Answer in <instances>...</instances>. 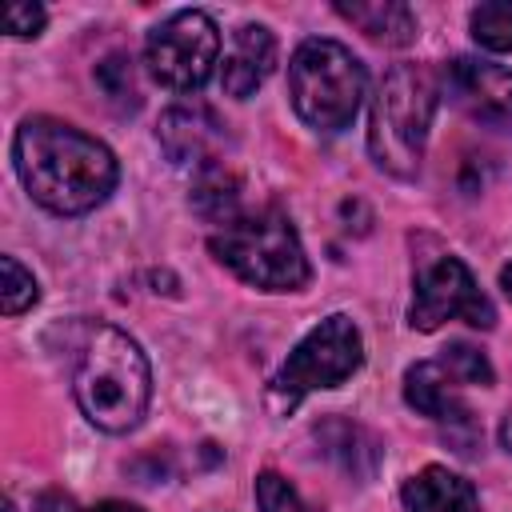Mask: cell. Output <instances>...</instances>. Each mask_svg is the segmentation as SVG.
<instances>
[{"label": "cell", "instance_id": "1", "mask_svg": "<svg viewBox=\"0 0 512 512\" xmlns=\"http://www.w3.org/2000/svg\"><path fill=\"white\" fill-rule=\"evenodd\" d=\"M12 164L24 192L56 216L92 212L120 180L112 148L56 116H28L16 128Z\"/></svg>", "mask_w": 512, "mask_h": 512}, {"label": "cell", "instance_id": "2", "mask_svg": "<svg viewBox=\"0 0 512 512\" xmlns=\"http://www.w3.org/2000/svg\"><path fill=\"white\" fill-rule=\"evenodd\" d=\"M72 392L80 412L100 432H132L152 400V368L144 348L112 324L88 328L76 356Z\"/></svg>", "mask_w": 512, "mask_h": 512}, {"label": "cell", "instance_id": "3", "mask_svg": "<svg viewBox=\"0 0 512 512\" xmlns=\"http://www.w3.org/2000/svg\"><path fill=\"white\" fill-rule=\"evenodd\" d=\"M440 96H444L440 76L428 64H396L380 80L368 116V152L376 168L400 180H412L420 172Z\"/></svg>", "mask_w": 512, "mask_h": 512}, {"label": "cell", "instance_id": "4", "mask_svg": "<svg viewBox=\"0 0 512 512\" xmlns=\"http://www.w3.org/2000/svg\"><path fill=\"white\" fill-rule=\"evenodd\" d=\"M208 248L224 268L260 292H296L312 276L292 220L276 208L240 212L212 232Z\"/></svg>", "mask_w": 512, "mask_h": 512}, {"label": "cell", "instance_id": "5", "mask_svg": "<svg viewBox=\"0 0 512 512\" xmlns=\"http://www.w3.org/2000/svg\"><path fill=\"white\" fill-rule=\"evenodd\" d=\"M368 88L364 64L328 36L304 40L288 60V96L296 116L316 132H340L356 120Z\"/></svg>", "mask_w": 512, "mask_h": 512}, {"label": "cell", "instance_id": "6", "mask_svg": "<svg viewBox=\"0 0 512 512\" xmlns=\"http://www.w3.org/2000/svg\"><path fill=\"white\" fill-rule=\"evenodd\" d=\"M360 364H364V340H360V328L352 324V316H344V312L324 316L288 352L284 368L272 380V400H276V408L292 412L308 392L344 384Z\"/></svg>", "mask_w": 512, "mask_h": 512}, {"label": "cell", "instance_id": "7", "mask_svg": "<svg viewBox=\"0 0 512 512\" xmlns=\"http://www.w3.org/2000/svg\"><path fill=\"white\" fill-rule=\"evenodd\" d=\"M144 64L156 84L172 92H196L220 64V28L200 8H180L148 32Z\"/></svg>", "mask_w": 512, "mask_h": 512}, {"label": "cell", "instance_id": "8", "mask_svg": "<svg viewBox=\"0 0 512 512\" xmlns=\"http://www.w3.org/2000/svg\"><path fill=\"white\" fill-rule=\"evenodd\" d=\"M444 320H468L472 328H492V300L480 292L476 276L460 256H440L416 276V292L408 304V324L416 332H436Z\"/></svg>", "mask_w": 512, "mask_h": 512}, {"label": "cell", "instance_id": "9", "mask_svg": "<svg viewBox=\"0 0 512 512\" xmlns=\"http://www.w3.org/2000/svg\"><path fill=\"white\" fill-rule=\"evenodd\" d=\"M440 88L476 124L512 132V68L480 56H456L444 68Z\"/></svg>", "mask_w": 512, "mask_h": 512}, {"label": "cell", "instance_id": "10", "mask_svg": "<svg viewBox=\"0 0 512 512\" xmlns=\"http://www.w3.org/2000/svg\"><path fill=\"white\" fill-rule=\"evenodd\" d=\"M156 140H160L164 156L176 168H192V172L216 168L220 164V152L228 144L220 116L212 108H204V104H172L160 116Z\"/></svg>", "mask_w": 512, "mask_h": 512}, {"label": "cell", "instance_id": "11", "mask_svg": "<svg viewBox=\"0 0 512 512\" xmlns=\"http://www.w3.org/2000/svg\"><path fill=\"white\" fill-rule=\"evenodd\" d=\"M276 64V36L264 24H240L228 36L224 60H220V88L236 100H248Z\"/></svg>", "mask_w": 512, "mask_h": 512}, {"label": "cell", "instance_id": "12", "mask_svg": "<svg viewBox=\"0 0 512 512\" xmlns=\"http://www.w3.org/2000/svg\"><path fill=\"white\" fill-rule=\"evenodd\" d=\"M456 388H460V380L440 360H420V364H412L404 372V400H408V408H416L420 416L440 420L448 428L452 424H472Z\"/></svg>", "mask_w": 512, "mask_h": 512}, {"label": "cell", "instance_id": "13", "mask_svg": "<svg viewBox=\"0 0 512 512\" xmlns=\"http://www.w3.org/2000/svg\"><path fill=\"white\" fill-rule=\"evenodd\" d=\"M404 508L408 512H480V500L464 476L440 464H428L404 484Z\"/></svg>", "mask_w": 512, "mask_h": 512}, {"label": "cell", "instance_id": "14", "mask_svg": "<svg viewBox=\"0 0 512 512\" xmlns=\"http://www.w3.org/2000/svg\"><path fill=\"white\" fill-rule=\"evenodd\" d=\"M336 16H344L348 24H356L376 44L400 48V44H412V36H416V16L400 0H352V4L340 0L336 4Z\"/></svg>", "mask_w": 512, "mask_h": 512}, {"label": "cell", "instance_id": "15", "mask_svg": "<svg viewBox=\"0 0 512 512\" xmlns=\"http://www.w3.org/2000/svg\"><path fill=\"white\" fill-rule=\"evenodd\" d=\"M316 436H320L324 452H328L332 460H340V468H344V472H352L356 480L372 476L380 448H376V440H372V436H368L360 424H348V420H328V424H320V428H316Z\"/></svg>", "mask_w": 512, "mask_h": 512}, {"label": "cell", "instance_id": "16", "mask_svg": "<svg viewBox=\"0 0 512 512\" xmlns=\"http://www.w3.org/2000/svg\"><path fill=\"white\" fill-rule=\"evenodd\" d=\"M192 208L204 220H212V224L236 220L240 216V180L224 164L196 172V180H192Z\"/></svg>", "mask_w": 512, "mask_h": 512}, {"label": "cell", "instance_id": "17", "mask_svg": "<svg viewBox=\"0 0 512 512\" xmlns=\"http://www.w3.org/2000/svg\"><path fill=\"white\" fill-rule=\"evenodd\" d=\"M472 40L488 52H512V0H488L468 16Z\"/></svg>", "mask_w": 512, "mask_h": 512}, {"label": "cell", "instance_id": "18", "mask_svg": "<svg viewBox=\"0 0 512 512\" xmlns=\"http://www.w3.org/2000/svg\"><path fill=\"white\" fill-rule=\"evenodd\" d=\"M0 308L4 316H20L28 312L36 300H40V288H36V276L16 260V256H0Z\"/></svg>", "mask_w": 512, "mask_h": 512}, {"label": "cell", "instance_id": "19", "mask_svg": "<svg viewBox=\"0 0 512 512\" xmlns=\"http://www.w3.org/2000/svg\"><path fill=\"white\" fill-rule=\"evenodd\" d=\"M96 80L104 88V96L120 108H136L140 104V92H136V72H132V60L124 52H112L104 64H96Z\"/></svg>", "mask_w": 512, "mask_h": 512}, {"label": "cell", "instance_id": "20", "mask_svg": "<svg viewBox=\"0 0 512 512\" xmlns=\"http://www.w3.org/2000/svg\"><path fill=\"white\" fill-rule=\"evenodd\" d=\"M440 364L460 380V384H492V364L480 348L464 344V340H452L440 356Z\"/></svg>", "mask_w": 512, "mask_h": 512}, {"label": "cell", "instance_id": "21", "mask_svg": "<svg viewBox=\"0 0 512 512\" xmlns=\"http://www.w3.org/2000/svg\"><path fill=\"white\" fill-rule=\"evenodd\" d=\"M256 504L260 512H308L296 496V488L280 472H260L256 476Z\"/></svg>", "mask_w": 512, "mask_h": 512}, {"label": "cell", "instance_id": "22", "mask_svg": "<svg viewBox=\"0 0 512 512\" xmlns=\"http://www.w3.org/2000/svg\"><path fill=\"white\" fill-rule=\"evenodd\" d=\"M48 12L40 4H8L4 8V32L16 36V40H28V36H40Z\"/></svg>", "mask_w": 512, "mask_h": 512}, {"label": "cell", "instance_id": "23", "mask_svg": "<svg viewBox=\"0 0 512 512\" xmlns=\"http://www.w3.org/2000/svg\"><path fill=\"white\" fill-rule=\"evenodd\" d=\"M32 512H80V508H76V500H72L68 492L48 488V492L36 496V508H32Z\"/></svg>", "mask_w": 512, "mask_h": 512}, {"label": "cell", "instance_id": "24", "mask_svg": "<svg viewBox=\"0 0 512 512\" xmlns=\"http://www.w3.org/2000/svg\"><path fill=\"white\" fill-rule=\"evenodd\" d=\"M88 512H140V508L136 504H124V500H104V504H96Z\"/></svg>", "mask_w": 512, "mask_h": 512}, {"label": "cell", "instance_id": "25", "mask_svg": "<svg viewBox=\"0 0 512 512\" xmlns=\"http://www.w3.org/2000/svg\"><path fill=\"white\" fill-rule=\"evenodd\" d=\"M500 288H504V296L512 300V264H504V268H500Z\"/></svg>", "mask_w": 512, "mask_h": 512}, {"label": "cell", "instance_id": "26", "mask_svg": "<svg viewBox=\"0 0 512 512\" xmlns=\"http://www.w3.org/2000/svg\"><path fill=\"white\" fill-rule=\"evenodd\" d=\"M4 512H16V508H12V504H4Z\"/></svg>", "mask_w": 512, "mask_h": 512}]
</instances>
